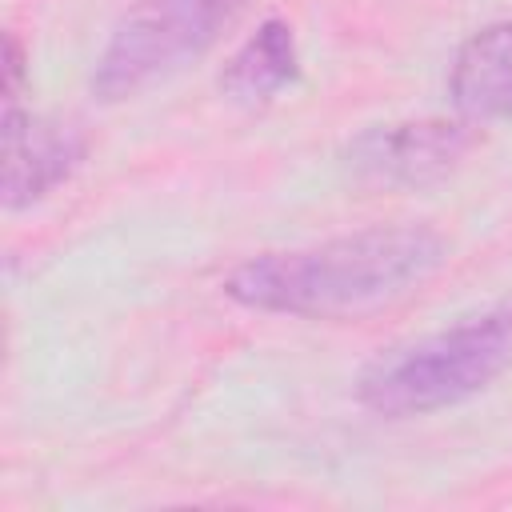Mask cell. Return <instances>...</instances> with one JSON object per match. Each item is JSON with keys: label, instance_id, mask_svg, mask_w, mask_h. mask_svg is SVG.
<instances>
[{"label": "cell", "instance_id": "6da1fadb", "mask_svg": "<svg viewBox=\"0 0 512 512\" xmlns=\"http://www.w3.org/2000/svg\"><path fill=\"white\" fill-rule=\"evenodd\" d=\"M448 256V244L428 224H376L304 248L260 252L224 276V296L252 312L336 320L380 308Z\"/></svg>", "mask_w": 512, "mask_h": 512}, {"label": "cell", "instance_id": "7a4b0ae2", "mask_svg": "<svg viewBox=\"0 0 512 512\" xmlns=\"http://www.w3.org/2000/svg\"><path fill=\"white\" fill-rule=\"evenodd\" d=\"M512 368V300L380 352L356 380L368 412L404 420L472 400Z\"/></svg>", "mask_w": 512, "mask_h": 512}, {"label": "cell", "instance_id": "3957f363", "mask_svg": "<svg viewBox=\"0 0 512 512\" xmlns=\"http://www.w3.org/2000/svg\"><path fill=\"white\" fill-rule=\"evenodd\" d=\"M240 8L244 0H132L96 56L92 92L104 104L144 92L204 56Z\"/></svg>", "mask_w": 512, "mask_h": 512}, {"label": "cell", "instance_id": "277c9868", "mask_svg": "<svg viewBox=\"0 0 512 512\" xmlns=\"http://www.w3.org/2000/svg\"><path fill=\"white\" fill-rule=\"evenodd\" d=\"M476 124L464 116H420L368 124L344 144V168L376 188H428L456 172L476 148Z\"/></svg>", "mask_w": 512, "mask_h": 512}, {"label": "cell", "instance_id": "5b68a950", "mask_svg": "<svg viewBox=\"0 0 512 512\" xmlns=\"http://www.w3.org/2000/svg\"><path fill=\"white\" fill-rule=\"evenodd\" d=\"M88 156V136L76 124L32 116L24 108L4 112V204L32 208L56 192Z\"/></svg>", "mask_w": 512, "mask_h": 512}, {"label": "cell", "instance_id": "8992f818", "mask_svg": "<svg viewBox=\"0 0 512 512\" xmlns=\"http://www.w3.org/2000/svg\"><path fill=\"white\" fill-rule=\"evenodd\" d=\"M448 96L468 124L512 120V20L484 24L456 48Z\"/></svg>", "mask_w": 512, "mask_h": 512}, {"label": "cell", "instance_id": "52a82bcc", "mask_svg": "<svg viewBox=\"0 0 512 512\" xmlns=\"http://www.w3.org/2000/svg\"><path fill=\"white\" fill-rule=\"evenodd\" d=\"M300 76V48L288 20L268 16L224 64L220 92L236 104H264L292 88Z\"/></svg>", "mask_w": 512, "mask_h": 512}, {"label": "cell", "instance_id": "ba28073f", "mask_svg": "<svg viewBox=\"0 0 512 512\" xmlns=\"http://www.w3.org/2000/svg\"><path fill=\"white\" fill-rule=\"evenodd\" d=\"M28 88V52L16 32L4 36V112L20 108V96Z\"/></svg>", "mask_w": 512, "mask_h": 512}]
</instances>
